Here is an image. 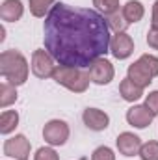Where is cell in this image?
Wrapping results in <instances>:
<instances>
[{
	"label": "cell",
	"mask_w": 158,
	"mask_h": 160,
	"mask_svg": "<svg viewBox=\"0 0 158 160\" xmlns=\"http://www.w3.org/2000/svg\"><path fill=\"white\" fill-rule=\"evenodd\" d=\"M117 149L123 157H134V155H140V149H141V140L132 134V132H121L117 136Z\"/></svg>",
	"instance_id": "obj_11"
},
{
	"label": "cell",
	"mask_w": 158,
	"mask_h": 160,
	"mask_svg": "<svg viewBox=\"0 0 158 160\" xmlns=\"http://www.w3.org/2000/svg\"><path fill=\"white\" fill-rule=\"evenodd\" d=\"M30 149H32V145L26 140V136H22V134H17V136L6 140V143H4V155L15 160H28Z\"/></svg>",
	"instance_id": "obj_7"
},
{
	"label": "cell",
	"mask_w": 158,
	"mask_h": 160,
	"mask_svg": "<svg viewBox=\"0 0 158 160\" xmlns=\"http://www.w3.org/2000/svg\"><path fill=\"white\" fill-rule=\"evenodd\" d=\"M91 160H116V155L110 147L102 145V147H97L91 155Z\"/></svg>",
	"instance_id": "obj_22"
},
{
	"label": "cell",
	"mask_w": 158,
	"mask_h": 160,
	"mask_svg": "<svg viewBox=\"0 0 158 160\" xmlns=\"http://www.w3.org/2000/svg\"><path fill=\"white\" fill-rule=\"evenodd\" d=\"M19 125V114L15 110H4L0 116V132L2 134H9L15 130V127Z\"/></svg>",
	"instance_id": "obj_16"
},
{
	"label": "cell",
	"mask_w": 158,
	"mask_h": 160,
	"mask_svg": "<svg viewBox=\"0 0 158 160\" xmlns=\"http://www.w3.org/2000/svg\"><path fill=\"white\" fill-rule=\"evenodd\" d=\"M114 75H116L114 65L106 58H99L89 65V78H91V82H95L99 86L110 84L114 80Z\"/></svg>",
	"instance_id": "obj_8"
},
{
	"label": "cell",
	"mask_w": 158,
	"mask_h": 160,
	"mask_svg": "<svg viewBox=\"0 0 158 160\" xmlns=\"http://www.w3.org/2000/svg\"><path fill=\"white\" fill-rule=\"evenodd\" d=\"M82 119H84V125H86L87 128L97 130V132H99V130H104V128L110 125L108 114L102 112V110H99V108H87V110H84Z\"/></svg>",
	"instance_id": "obj_12"
},
{
	"label": "cell",
	"mask_w": 158,
	"mask_h": 160,
	"mask_svg": "<svg viewBox=\"0 0 158 160\" xmlns=\"http://www.w3.org/2000/svg\"><path fill=\"white\" fill-rule=\"evenodd\" d=\"M54 62L56 60L47 50H41V48L34 50V54H32V73L37 78H48V77H52L54 69H56Z\"/></svg>",
	"instance_id": "obj_5"
},
{
	"label": "cell",
	"mask_w": 158,
	"mask_h": 160,
	"mask_svg": "<svg viewBox=\"0 0 158 160\" xmlns=\"http://www.w3.org/2000/svg\"><path fill=\"white\" fill-rule=\"evenodd\" d=\"M52 78L56 80L60 86L67 88L69 91L75 93H84L89 86V73H86L80 67H69V65H58L54 69Z\"/></svg>",
	"instance_id": "obj_3"
},
{
	"label": "cell",
	"mask_w": 158,
	"mask_h": 160,
	"mask_svg": "<svg viewBox=\"0 0 158 160\" xmlns=\"http://www.w3.org/2000/svg\"><path fill=\"white\" fill-rule=\"evenodd\" d=\"M28 6H30V13L34 17H45L52 9L54 0H28Z\"/></svg>",
	"instance_id": "obj_18"
},
{
	"label": "cell",
	"mask_w": 158,
	"mask_h": 160,
	"mask_svg": "<svg viewBox=\"0 0 158 160\" xmlns=\"http://www.w3.org/2000/svg\"><path fill=\"white\" fill-rule=\"evenodd\" d=\"M147 43H149V47L151 48H155L158 50V30H149V34H147Z\"/></svg>",
	"instance_id": "obj_25"
},
{
	"label": "cell",
	"mask_w": 158,
	"mask_h": 160,
	"mask_svg": "<svg viewBox=\"0 0 158 160\" xmlns=\"http://www.w3.org/2000/svg\"><path fill=\"white\" fill-rule=\"evenodd\" d=\"M22 2L21 0H4L0 6V17L6 22H15L22 17Z\"/></svg>",
	"instance_id": "obj_13"
},
{
	"label": "cell",
	"mask_w": 158,
	"mask_h": 160,
	"mask_svg": "<svg viewBox=\"0 0 158 160\" xmlns=\"http://www.w3.org/2000/svg\"><path fill=\"white\" fill-rule=\"evenodd\" d=\"M34 160H60V158H58V153H56L54 149H50V147H41V149H37Z\"/></svg>",
	"instance_id": "obj_23"
},
{
	"label": "cell",
	"mask_w": 158,
	"mask_h": 160,
	"mask_svg": "<svg viewBox=\"0 0 158 160\" xmlns=\"http://www.w3.org/2000/svg\"><path fill=\"white\" fill-rule=\"evenodd\" d=\"M93 6L101 13H104L106 17H110V15L119 11V0H93Z\"/></svg>",
	"instance_id": "obj_20"
},
{
	"label": "cell",
	"mask_w": 158,
	"mask_h": 160,
	"mask_svg": "<svg viewBox=\"0 0 158 160\" xmlns=\"http://www.w3.org/2000/svg\"><path fill=\"white\" fill-rule=\"evenodd\" d=\"M119 93H121V97H123L125 101L134 102V101H138V99L143 95V88H140L138 84H134L132 80L126 77V78L119 84Z\"/></svg>",
	"instance_id": "obj_14"
},
{
	"label": "cell",
	"mask_w": 158,
	"mask_h": 160,
	"mask_svg": "<svg viewBox=\"0 0 158 160\" xmlns=\"http://www.w3.org/2000/svg\"><path fill=\"white\" fill-rule=\"evenodd\" d=\"M43 138L50 145H63L69 138V127L67 123L62 119H52L48 121L43 128Z\"/></svg>",
	"instance_id": "obj_6"
},
{
	"label": "cell",
	"mask_w": 158,
	"mask_h": 160,
	"mask_svg": "<svg viewBox=\"0 0 158 160\" xmlns=\"http://www.w3.org/2000/svg\"><path fill=\"white\" fill-rule=\"evenodd\" d=\"M110 52L117 60H126L134 52V41H132V38L128 34H125V32L116 34L114 39L110 41Z\"/></svg>",
	"instance_id": "obj_9"
},
{
	"label": "cell",
	"mask_w": 158,
	"mask_h": 160,
	"mask_svg": "<svg viewBox=\"0 0 158 160\" xmlns=\"http://www.w3.org/2000/svg\"><path fill=\"white\" fill-rule=\"evenodd\" d=\"M151 28L153 30H158V0L153 6V21H151Z\"/></svg>",
	"instance_id": "obj_26"
},
{
	"label": "cell",
	"mask_w": 158,
	"mask_h": 160,
	"mask_svg": "<svg viewBox=\"0 0 158 160\" xmlns=\"http://www.w3.org/2000/svg\"><path fill=\"white\" fill-rule=\"evenodd\" d=\"M153 118H155V114L145 104H136V106H132V108L126 110V121H128V125H132L136 128L149 127Z\"/></svg>",
	"instance_id": "obj_10"
},
{
	"label": "cell",
	"mask_w": 158,
	"mask_h": 160,
	"mask_svg": "<svg viewBox=\"0 0 158 160\" xmlns=\"http://www.w3.org/2000/svg\"><path fill=\"white\" fill-rule=\"evenodd\" d=\"M141 160H158V142H147L140 149Z\"/></svg>",
	"instance_id": "obj_21"
},
{
	"label": "cell",
	"mask_w": 158,
	"mask_h": 160,
	"mask_svg": "<svg viewBox=\"0 0 158 160\" xmlns=\"http://www.w3.org/2000/svg\"><path fill=\"white\" fill-rule=\"evenodd\" d=\"M47 52L69 67H89L110 50V26L95 9L73 8L63 2L52 6L43 22Z\"/></svg>",
	"instance_id": "obj_1"
},
{
	"label": "cell",
	"mask_w": 158,
	"mask_h": 160,
	"mask_svg": "<svg viewBox=\"0 0 158 160\" xmlns=\"http://www.w3.org/2000/svg\"><path fill=\"white\" fill-rule=\"evenodd\" d=\"M158 77V58L153 54H141L138 62L128 67V78L140 88H147Z\"/></svg>",
	"instance_id": "obj_4"
},
{
	"label": "cell",
	"mask_w": 158,
	"mask_h": 160,
	"mask_svg": "<svg viewBox=\"0 0 158 160\" xmlns=\"http://www.w3.org/2000/svg\"><path fill=\"white\" fill-rule=\"evenodd\" d=\"M145 106H147L155 116H158V91H151V93L147 95V99H145Z\"/></svg>",
	"instance_id": "obj_24"
},
{
	"label": "cell",
	"mask_w": 158,
	"mask_h": 160,
	"mask_svg": "<svg viewBox=\"0 0 158 160\" xmlns=\"http://www.w3.org/2000/svg\"><path fill=\"white\" fill-rule=\"evenodd\" d=\"M15 101H17V89H15V86L9 84V82H2L0 84V106L6 108V106L13 104Z\"/></svg>",
	"instance_id": "obj_17"
},
{
	"label": "cell",
	"mask_w": 158,
	"mask_h": 160,
	"mask_svg": "<svg viewBox=\"0 0 158 160\" xmlns=\"http://www.w3.org/2000/svg\"><path fill=\"white\" fill-rule=\"evenodd\" d=\"M0 75L13 86L28 80V62L19 50H4L0 54Z\"/></svg>",
	"instance_id": "obj_2"
},
{
	"label": "cell",
	"mask_w": 158,
	"mask_h": 160,
	"mask_svg": "<svg viewBox=\"0 0 158 160\" xmlns=\"http://www.w3.org/2000/svg\"><path fill=\"white\" fill-rule=\"evenodd\" d=\"M121 13H123L125 19L132 24V22H138V21L143 19L145 9H143V4H141V2H138V0H128V2L123 6V11H121Z\"/></svg>",
	"instance_id": "obj_15"
},
{
	"label": "cell",
	"mask_w": 158,
	"mask_h": 160,
	"mask_svg": "<svg viewBox=\"0 0 158 160\" xmlns=\"http://www.w3.org/2000/svg\"><path fill=\"white\" fill-rule=\"evenodd\" d=\"M106 22H108V26H110V30H116V32H125L126 28H128V21L125 19V15L117 11V13H114V15H110V17H106Z\"/></svg>",
	"instance_id": "obj_19"
}]
</instances>
